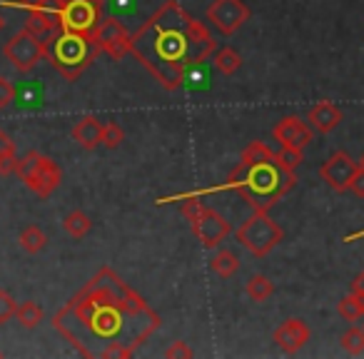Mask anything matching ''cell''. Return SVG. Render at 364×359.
<instances>
[{
	"label": "cell",
	"mask_w": 364,
	"mask_h": 359,
	"mask_svg": "<svg viewBox=\"0 0 364 359\" xmlns=\"http://www.w3.org/2000/svg\"><path fill=\"white\" fill-rule=\"evenodd\" d=\"M160 324V314L110 267H102L53 317V329L73 349L100 359L132 357Z\"/></svg>",
	"instance_id": "1"
},
{
	"label": "cell",
	"mask_w": 364,
	"mask_h": 359,
	"mask_svg": "<svg viewBox=\"0 0 364 359\" xmlns=\"http://www.w3.org/2000/svg\"><path fill=\"white\" fill-rule=\"evenodd\" d=\"M215 53L208 28L177 0H167L132 33V55L165 90H177L185 73Z\"/></svg>",
	"instance_id": "2"
},
{
	"label": "cell",
	"mask_w": 364,
	"mask_h": 359,
	"mask_svg": "<svg viewBox=\"0 0 364 359\" xmlns=\"http://www.w3.org/2000/svg\"><path fill=\"white\" fill-rule=\"evenodd\" d=\"M294 185L297 175L279 160V152L255 140L242 150L237 167L230 172L225 183V190H235L252 210L269 213V208H274Z\"/></svg>",
	"instance_id": "3"
},
{
	"label": "cell",
	"mask_w": 364,
	"mask_h": 359,
	"mask_svg": "<svg viewBox=\"0 0 364 359\" xmlns=\"http://www.w3.org/2000/svg\"><path fill=\"white\" fill-rule=\"evenodd\" d=\"M100 55V45L95 41V33H75L63 31L53 33L48 60L60 73L65 80H77Z\"/></svg>",
	"instance_id": "4"
},
{
	"label": "cell",
	"mask_w": 364,
	"mask_h": 359,
	"mask_svg": "<svg viewBox=\"0 0 364 359\" xmlns=\"http://www.w3.org/2000/svg\"><path fill=\"white\" fill-rule=\"evenodd\" d=\"M16 175L21 177L26 188L31 193H36L41 200H48L53 193L58 190L63 180V170L58 167L55 160H50L48 155H41V152H28L18 160Z\"/></svg>",
	"instance_id": "5"
},
{
	"label": "cell",
	"mask_w": 364,
	"mask_h": 359,
	"mask_svg": "<svg viewBox=\"0 0 364 359\" xmlns=\"http://www.w3.org/2000/svg\"><path fill=\"white\" fill-rule=\"evenodd\" d=\"M282 240L284 230L262 210H252V215L237 230V242L255 257H267Z\"/></svg>",
	"instance_id": "6"
},
{
	"label": "cell",
	"mask_w": 364,
	"mask_h": 359,
	"mask_svg": "<svg viewBox=\"0 0 364 359\" xmlns=\"http://www.w3.org/2000/svg\"><path fill=\"white\" fill-rule=\"evenodd\" d=\"M55 13L63 31L95 33L102 23L100 0H58Z\"/></svg>",
	"instance_id": "7"
},
{
	"label": "cell",
	"mask_w": 364,
	"mask_h": 359,
	"mask_svg": "<svg viewBox=\"0 0 364 359\" xmlns=\"http://www.w3.org/2000/svg\"><path fill=\"white\" fill-rule=\"evenodd\" d=\"M3 55L8 58V63H11L18 73L26 75V73L36 70L38 63L48 58V45L43 43L41 36H36V33H31L26 28V31H21L18 36H13L11 41L6 43Z\"/></svg>",
	"instance_id": "8"
},
{
	"label": "cell",
	"mask_w": 364,
	"mask_h": 359,
	"mask_svg": "<svg viewBox=\"0 0 364 359\" xmlns=\"http://www.w3.org/2000/svg\"><path fill=\"white\" fill-rule=\"evenodd\" d=\"M208 21L223 36H235L250 21V8L242 0H213L208 8Z\"/></svg>",
	"instance_id": "9"
},
{
	"label": "cell",
	"mask_w": 364,
	"mask_h": 359,
	"mask_svg": "<svg viewBox=\"0 0 364 359\" xmlns=\"http://www.w3.org/2000/svg\"><path fill=\"white\" fill-rule=\"evenodd\" d=\"M359 170V162L352 160V155L344 150H337L322 162L319 167V177H322L324 183L334 190V193H347L349 185H352L354 175Z\"/></svg>",
	"instance_id": "10"
},
{
	"label": "cell",
	"mask_w": 364,
	"mask_h": 359,
	"mask_svg": "<svg viewBox=\"0 0 364 359\" xmlns=\"http://www.w3.org/2000/svg\"><path fill=\"white\" fill-rule=\"evenodd\" d=\"M95 41L100 45V50H105L112 60H122L127 53H132V36L117 18H105L97 26Z\"/></svg>",
	"instance_id": "11"
},
{
	"label": "cell",
	"mask_w": 364,
	"mask_h": 359,
	"mask_svg": "<svg viewBox=\"0 0 364 359\" xmlns=\"http://www.w3.org/2000/svg\"><path fill=\"white\" fill-rule=\"evenodd\" d=\"M272 137L279 142V147L284 150H302L312 142L314 130L309 122H304L302 117L297 115H287L272 127Z\"/></svg>",
	"instance_id": "12"
},
{
	"label": "cell",
	"mask_w": 364,
	"mask_h": 359,
	"mask_svg": "<svg viewBox=\"0 0 364 359\" xmlns=\"http://www.w3.org/2000/svg\"><path fill=\"white\" fill-rule=\"evenodd\" d=\"M190 225H193V235L198 237V242H203V247H208V250L225 242V237H228L230 230H232L228 218H223L218 210H210V208H205L203 215H200L198 220H193Z\"/></svg>",
	"instance_id": "13"
},
{
	"label": "cell",
	"mask_w": 364,
	"mask_h": 359,
	"mask_svg": "<svg viewBox=\"0 0 364 359\" xmlns=\"http://www.w3.org/2000/svg\"><path fill=\"white\" fill-rule=\"evenodd\" d=\"M309 337H312V332H309L307 322H304V319H297V317L284 319V322L279 324L272 334V339L277 342V347L287 354H297L299 349L309 342Z\"/></svg>",
	"instance_id": "14"
},
{
	"label": "cell",
	"mask_w": 364,
	"mask_h": 359,
	"mask_svg": "<svg viewBox=\"0 0 364 359\" xmlns=\"http://www.w3.org/2000/svg\"><path fill=\"white\" fill-rule=\"evenodd\" d=\"M307 122L312 125L314 132H322V135H327V132H332V130H337V127H339V122H342V110H339L334 102L319 100L317 105L309 107Z\"/></svg>",
	"instance_id": "15"
},
{
	"label": "cell",
	"mask_w": 364,
	"mask_h": 359,
	"mask_svg": "<svg viewBox=\"0 0 364 359\" xmlns=\"http://www.w3.org/2000/svg\"><path fill=\"white\" fill-rule=\"evenodd\" d=\"M102 127H105V122H100L92 115H85L73 125L70 135L82 150H95L97 145H102Z\"/></svg>",
	"instance_id": "16"
},
{
	"label": "cell",
	"mask_w": 364,
	"mask_h": 359,
	"mask_svg": "<svg viewBox=\"0 0 364 359\" xmlns=\"http://www.w3.org/2000/svg\"><path fill=\"white\" fill-rule=\"evenodd\" d=\"M26 28L31 33H36V36H41V38L43 36H53V33H55V28H60L55 8H31Z\"/></svg>",
	"instance_id": "17"
},
{
	"label": "cell",
	"mask_w": 364,
	"mask_h": 359,
	"mask_svg": "<svg viewBox=\"0 0 364 359\" xmlns=\"http://www.w3.org/2000/svg\"><path fill=\"white\" fill-rule=\"evenodd\" d=\"M63 230H65L73 240H82V237H87V232L92 230V220L87 218L82 210H73V213H68L65 220H63Z\"/></svg>",
	"instance_id": "18"
},
{
	"label": "cell",
	"mask_w": 364,
	"mask_h": 359,
	"mask_svg": "<svg viewBox=\"0 0 364 359\" xmlns=\"http://www.w3.org/2000/svg\"><path fill=\"white\" fill-rule=\"evenodd\" d=\"M210 267H213V272L218 274V277L230 279V277H235V274H237L240 257L235 252H230V250H220V252L210 259Z\"/></svg>",
	"instance_id": "19"
},
{
	"label": "cell",
	"mask_w": 364,
	"mask_h": 359,
	"mask_svg": "<svg viewBox=\"0 0 364 359\" xmlns=\"http://www.w3.org/2000/svg\"><path fill=\"white\" fill-rule=\"evenodd\" d=\"M16 167H18L16 142L0 127V175H11V172H16Z\"/></svg>",
	"instance_id": "20"
},
{
	"label": "cell",
	"mask_w": 364,
	"mask_h": 359,
	"mask_svg": "<svg viewBox=\"0 0 364 359\" xmlns=\"http://www.w3.org/2000/svg\"><path fill=\"white\" fill-rule=\"evenodd\" d=\"M213 65H215V70L223 73V75H235V73L242 68V58H240V53L235 50V48H223V50H218V55H215Z\"/></svg>",
	"instance_id": "21"
},
{
	"label": "cell",
	"mask_w": 364,
	"mask_h": 359,
	"mask_svg": "<svg viewBox=\"0 0 364 359\" xmlns=\"http://www.w3.org/2000/svg\"><path fill=\"white\" fill-rule=\"evenodd\" d=\"M245 292H247V297L252 299V302H267L274 294V284L269 282V277H264V274H255V277L247 279Z\"/></svg>",
	"instance_id": "22"
},
{
	"label": "cell",
	"mask_w": 364,
	"mask_h": 359,
	"mask_svg": "<svg viewBox=\"0 0 364 359\" xmlns=\"http://www.w3.org/2000/svg\"><path fill=\"white\" fill-rule=\"evenodd\" d=\"M337 312H339V317L347 319V322H357V319L364 317V299L354 292L344 294L337 304Z\"/></svg>",
	"instance_id": "23"
},
{
	"label": "cell",
	"mask_w": 364,
	"mask_h": 359,
	"mask_svg": "<svg viewBox=\"0 0 364 359\" xmlns=\"http://www.w3.org/2000/svg\"><path fill=\"white\" fill-rule=\"evenodd\" d=\"M46 245H48V235L43 232L38 225H28V227L21 232V247L26 250V252L38 254L46 250Z\"/></svg>",
	"instance_id": "24"
},
{
	"label": "cell",
	"mask_w": 364,
	"mask_h": 359,
	"mask_svg": "<svg viewBox=\"0 0 364 359\" xmlns=\"http://www.w3.org/2000/svg\"><path fill=\"white\" fill-rule=\"evenodd\" d=\"M16 317H18V322H21V327L36 329L38 324L43 322V317H46V314H43V309L38 307L36 302H31V299H28V302H23L21 307H18Z\"/></svg>",
	"instance_id": "25"
},
{
	"label": "cell",
	"mask_w": 364,
	"mask_h": 359,
	"mask_svg": "<svg viewBox=\"0 0 364 359\" xmlns=\"http://www.w3.org/2000/svg\"><path fill=\"white\" fill-rule=\"evenodd\" d=\"M342 349L347 354H352V357H359V354H364V327H352L347 329V332L342 334Z\"/></svg>",
	"instance_id": "26"
},
{
	"label": "cell",
	"mask_w": 364,
	"mask_h": 359,
	"mask_svg": "<svg viewBox=\"0 0 364 359\" xmlns=\"http://www.w3.org/2000/svg\"><path fill=\"white\" fill-rule=\"evenodd\" d=\"M122 140H125L122 127L117 125V122H105V127H102V145L110 147V150H115V147L122 145Z\"/></svg>",
	"instance_id": "27"
},
{
	"label": "cell",
	"mask_w": 364,
	"mask_h": 359,
	"mask_svg": "<svg viewBox=\"0 0 364 359\" xmlns=\"http://www.w3.org/2000/svg\"><path fill=\"white\" fill-rule=\"evenodd\" d=\"M16 312H18V302L11 297V292L0 289V324L11 322L16 317Z\"/></svg>",
	"instance_id": "28"
},
{
	"label": "cell",
	"mask_w": 364,
	"mask_h": 359,
	"mask_svg": "<svg viewBox=\"0 0 364 359\" xmlns=\"http://www.w3.org/2000/svg\"><path fill=\"white\" fill-rule=\"evenodd\" d=\"M13 100H16V87L11 85V80L0 77V110H6Z\"/></svg>",
	"instance_id": "29"
},
{
	"label": "cell",
	"mask_w": 364,
	"mask_h": 359,
	"mask_svg": "<svg viewBox=\"0 0 364 359\" xmlns=\"http://www.w3.org/2000/svg\"><path fill=\"white\" fill-rule=\"evenodd\" d=\"M165 357H170V359H175V357L190 359V357H193V349L188 347V342H172L170 347L165 349Z\"/></svg>",
	"instance_id": "30"
},
{
	"label": "cell",
	"mask_w": 364,
	"mask_h": 359,
	"mask_svg": "<svg viewBox=\"0 0 364 359\" xmlns=\"http://www.w3.org/2000/svg\"><path fill=\"white\" fill-rule=\"evenodd\" d=\"M203 210H205V205L200 203V200H188V203L182 205V215L193 223V220H198L200 215H203Z\"/></svg>",
	"instance_id": "31"
},
{
	"label": "cell",
	"mask_w": 364,
	"mask_h": 359,
	"mask_svg": "<svg viewBox=\"0 0 364 359\" xmlns=\"http://www.w3.org/2000/svg\"><path fill=\"white\" fill-rule=\"evenodd\" d=\"M279 160L284 162L287 167H292V170H297L299 162H302V150H279Z\"/></svg>",
	"instance_id": "32"
},
{
	"label": "cell",
	"mask_w": 364,
	"mask_h": 359,
	"mask_svg": "<svg viewBox=\"0 0 364 359\" xmlns=\"http://www.w3.org/2000/svg\"><path fill=\"white\" fill-rule=\"evenodd\" d=\"M349 193H354L357 198H364V170L359 167L357 175H354L352 185H349Z\"/></svg>",
	"instance_id": "33"
},
{
	"label": "cell",
	"mask_w": 364,
	"mask_h": 359,
	"mask_svg": "<svg viewBox=\"0 0 364 359\" xmlns=\"http://www.w3.org/2000/svg\"><path fill=\"white\" fill-rule=\"evenodd\" d=\"M18 6L23 8H55L58 6V0H18Z\"/></svg>",
	"instance_id": "34"
},
{
	"label": "cell",
	"mask_w": 364,
	"mask_h": 359,
	"mask_svg": "<svg viewBox=\"0 0 364 359\" xmlns=\"http://www.w3.org/2000/svg\"><path fill=\"white\" fill-rule=\"evenodd\" d=\"M352 292H354V294H359V297L364 299V269L357 274V277H354V282H352Z\"/></svg>",
	"instance_id": "35"
},
{
	"label": "cell",
	"mask_w": 364,
	"mask_h": 359,
	"mask_svg": "<svg viewBox=\"0 0 364 359\" xmlns=\"http://www.w3.org/2000/svg\"><path fill=\"white\" fill-rule=\"evenodd\" d=\"M357 237H364V230H362V232H357V235H349V237H344V242H352V240H357Z\"/></svg>",
	"instance_id": "36"
},
{
	"label": "cell",
	"mask_w": 364,
	"mask_h": 359,
	"mask_svg": "<svg viewBox=\"0 0 364 359\" xmlns=\"http://www.w3.org/2000/svg\"><path fill=\"white\" fill-rule=\"evenodd\" d=\"M6 28V18H3V13H0V31Z\"/></svg>",
	"instance_id": "37"
},
{
	"label": "cell",
	"mask_w": 364,
	"mask_h": 359,
	"mask_svg": "<svg viewBox=\"0 0 364 359\" xmlns=\"http://www.w3.org/2000/svg\"><path fill=\"white\" fill-rule=\"evenodd\" d=\"M359 167L364 170V152H362V157H359Z\"/></svg>",
	"instance_id": "38"
},
{
	"label": "cell",
	"mask_w": 364,
	"mask_h": 359,
	"mask_svg": "<svg viewBox=\"0 0 364 359\" xmlns=\"http://www.w3.org/2000/svg\"><path fill=\"white\" fill-rule=\"evenodd\" d=\"M0 357H3V352H0Z\"/></svg>",
	"instance_id": "39"
},
{
	"label": "cell",
	"mask_w": 364,
	"mask_h": 359,
	"mask_svg": "<svg viewBox=\"0 0 364 359\" xmlns=\"http://www.w3.org/2000/svg\"><path fill=\"white\" fill-rule=\"evenodd\" d=\"M100 3H102V0H100Z\"/></svg>",
	"instance_id": "40"
}]
</instances>
